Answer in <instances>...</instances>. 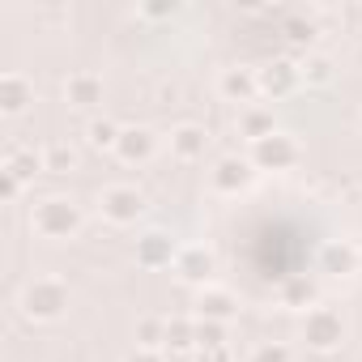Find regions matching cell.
Instances as JSON below:
<instances>
[{
  "instance_id": "1",
  "label": "cell",
  "mask_w": 362,
  "mask_h": 362,
  "mask_svg": "<svg viewBox=\"0 0 362 362\" xmlns=\"http://www.w3.org/2000/svg\"><path fill=\"white\" fill-rule=\"evenodd\" d=\"M30 230L39 239H73L81 230V205L73 197H43L30 209Z\"/></svg>"
},
{
  "instance_id": "32",
  "label": "cell",
  "mask_w": 362,
  "mask_h": 362,
  "mask_svg": "<svg viewBox=\"0 0 362 362\" xmlns=\"http://www.w3.org/2000/svg\"><path fill=\"white\" fill-rule=\"evenodd\" d=\"M358 362H362V349H358Z\"/></svg>"
},
{
  "instance_id": "22",
  "label": "cell",
  "mask_w": 362,
  "mask_h": 362,
  "mask_svg": "<svg viewBox=\"0 0 362 362\" xmlns=\"http://www.w3.org/2000/svg\"><path fill=\"white\" fill-rule=\"evenodd\" d=\"M119 124L115 119H90V128H86V141L94 145V149H115L119 145Z\"/></svg>"
},
{
  "instance_id": "20",
  "label": "cell",
  "mask_w": 362,
  "mask_h": 362,
  "mask_svg": "<svg viewBox=\"0 0 362 362\" xmlns=\"http://www.w3.org/2000/svg\"><path fill=\"white\" fill-rule=\"evenodd\" d=\"M281 303H286L290 311H311V307H315V286L294 273V277L281 281Z\"/></svg>"
},
{
  "instance_id": "13",
  "label": "cell",
  "mask_w": 362,
  "mask_h": 362,
  "mask_svg": "<svg viewBox=\"0 0 362 362\" xmlns=\"http://www.w3.org/2000/svg\"><path fill=\"white\" fill-rule=\"evenodd\" d=\"M64 98H69V107H98V103H103V77L90 73V69L69 73V81H64Z\"/></svg>"
},
{
  "instance_id": "6",
  "label": "cell",
  "mask_w": 362,
  "mask_h": 362,
  "mask_svg": "<svg viewBox=\"0 0 362 362\" xmlns=\"http://www.w3.org/2000/svg\"><path fill=\"white\" fill-rule=\"evenodd\" d=\"M175 273H179V281H188V286H209L214 281V273H218V256L205 247V243H188V247H179V256H175V264H170Z\"/></svg>"
},
{
  "instance_id": "5",
  "label": "cell",
  "mask_w": 362,
  "mask_h": 362,
  "mask_svg": "<svg viewBox=\"0 0 362 362\" xmlns=\"http://www.w3.org/2000/svg\"><path fill=\"white\" fill-rule=\"evenodd\" d=\"M252 166L256 170H290L298 162V141L286 136V132H273L264 141H252Z\"/></svg>"
},
{
  "instance_id": "28",
  "label": "cell",
  "mask_w": 362,
  "mask_h": 362,
  "mask_svg": "<svg viewBox=\"0 0 362 362\" xmlns=\"http://www.w3.org/2000/svg\"><path fill=\"white\" fill-rule=\"evenodd\" d=\"M124 362H166V358H162V349H145V345H136Z\"/></svg>"
},
{
  "instance_id": "16",
  "label": "cell",
  "mask_w": 362,
  "mask_h": 362,
  "mask_svg": "<svg viewBox=\"0 0 362 362\" xmlns=\"http://www.w3.org/2000/svg\"><path fill=\"white\" fill-rule=\"evenodd\" d=\"M205 145H209V136H205L201 124H179V128L170 132V153H175L179 162H197V158H205Z\"/></svg>"
},
{
  "instance_id": "3",
  "label": "cell",
  "mask_w": 362,
  "mask_h": 362,
  "mask_svg": "<svg viewBox=\"0 0 362 362\" xmlns=\"http://www.w3.org/2000/svg\"><path fill=\"white\" fill-rule=\"evenodd\" d=\"M303 341H307V349H320V354L341 349V341H345V320H341V311H332V307H311V311H303Z\"/></svg>"
},
{
  "instance_id": "21",
  "label": "cell",
  "mask_w": 362,
  "mask_h": 362,
  "mask_svg": "<svg viewBox=\"0 0 362 362\" xmlns=\"http://www.w3.org/2000/svg\"><path fill=\"white\" fill-rule=\"evenodd\" d=\"M298 73H303V81H307V86H328V81L337 77V64H332V56L311 52V56H303V60H298Z\"/></svg>"
},
{
  "instance_id": "14",
  "label": "cell",
  "mask_w": 362,
  "mask_h": 362,
  "mask_svg": "<svg viewBox=\"0 0 362 362\" xmlns=\"http://www.w3.org/2000/svg\"><path fill=\"white\" fill-rule=\"evenodd\" d=\"M218 90H222V98H226V103H239V107H252V98L260 94V86H256V73H252V69H226V73H222V81H218Z\"/></svg>"
},
{
  "instance_id": "31",
  "label": "cell",
  "mask_w": 362,
  "mask_h": 362,
  "mask_svg": "<svg viewBox=\"0 0 362 362\" xmlns=\"http://www.w3.org/2000/svg\"><path fill=\"white\" fill-rule=\"evenodd\" d=\"M358 69H362V47H358Z\"/></svg>"
},
{
  "instance_id": "9",
  "label": "cell",
  "mask_w": 362,
  "mask_h": 362,
  "mask_svg": "<svg viewBox=\"0 0 362 362\" xmlns=\"http://www.w3.org/2000/svg\"><path fill=\"white\" fill-rule=\"evenodd\" d=\"M175 256H179V247H175V239L162 235V230H149V235L136 239V264H141V269H170Z\"/></svg>"
},
{
  "instance_id": "15",
  "label": "cell",
  "mask_w": 362,
  "mask_h": 362,
  "mask_svg": "<svg viewBox=\"0 0 362 362\" xmlns=\"http://www.w3.org/2000/svg\"><path fill=\"white\" fill-rule=\"evenodd\" d=\"M358 264H362V252L354 243H345V239H337V243H328L320 252V269L332 273V277H349V273H358Z\"/></svg>"
},
{
  "instance_id": "12",
  "label": "cell",
  "mask_w": 362,
  "mask_h": 362,
  "mask_svg": "<svg viewBox=\"0 0 362 362\" xmlns=\"http://www.w3.org/2000/svg\"><path fill=\"white\" fill-rule=\"evenodd\" d=\"M239 311V298L226 290V286H205L197 294V320H218V324H230Z\"/></svg>"
},
{
  "instance_id": "11",
  "label": "cell",
  "mask_w": 362,
  "mask_h": 362,
  "mask_svg": "<svg viewBox=\"0 0 362 362\" xmlns=\"http://www.w3.org/2000/svg\"><path fill=\"white\" fill-rule=\"evenodd\" d=\"M115 153H119V162H128V166H141V162H149V158L158 153V136H153L149 128L132 124V128H124V132H119V145H115Z\"/></svg>"
},
{
  "instance_id": "18",
  "label": "cell",
  "mask_w": 362,
  "mask_h": 362,
  "mask_svg": "<svg viewBox=\"0 0 362 362\" xmlns=\"http://www.w3.org/2000/svg\"><path fill=\"white\" fill-rule=\"evenodd\" d=\"M273 132H277V124H273V111H269V107H260V103L239 107V136L264 141V136H273Z\"/></svg>"
},
{
  "instance_id": "29",
  "label": "cell",
  "mask_w": 362,
  "mask_h": 362,
  "mask_svg": "<svg viewBox=\"0 0 362 362\" xmlns=\"http://www.w3.org/2000/svg\"><path fill=\"white\" fill-rule=\"evenodd\" d=\"M201 362H230V349H201Z\"/></svg>"
},
{
  "instance_id": "17",
  "label": "cell",
  "mask_w": 362,
  "mask_h": 362,
  "mask_svg": "<svg viewBox=\"0 0 362 362\" xmlns=\"http://www.w3.org/2000/svg\"><path fill=\"white\" fill-rule=\"evenodd\" d=\"M5 170L18 175L22 184H30V179L43 170V153H39L35 145H9V149H5Z\"/></svg>"
},
{
  "instance_id": "19",
  "label": "cell",
  "mask_w": 362,
  "mask_h": 362,
  "mask_svg": "<svg viewBox=\"0 0 362 362\" xmlns=\"http://www.w3.org/2000/svg\"><path fill=\"white\" fill-rule=\"evenodd\" d=\"M166 349H170V354H188V349H197V320H188V315L166 320Z\"/></svg>"
},
{
  "instance_id": "8",
  "label": "cell",
  "mask_w": 362,
  "mask_h": 362,
  "mask_svg": "<svg viewBox=\"0 0 362 362\" xmlns=\"http://www.w3.org/2000/svg\"><path fill=\"white\" fill-rule=\"evenodd\" d=\"M252 175H256V166H252V158H222L218 166H214V192H222V197H239L247 184H252Z\"/></svg>"
},
{
  "instance_id": "24",
  "label": "cell",
  "mask_w": 362,
  "mask_h": 362,
  "mask_svg": "<svg viewBox=\"0 0 362 362\" xmlns=\"http://www.w3.org/2000/svg\"><path fill=\"white\" fill-rule=\"evenodd\" d=\"M136 345H145V349H166V320H141V324H136Z\"/></svg>"
},
{
  "instance_id": "4",
  "label": "cell",
  "mask_w": 362,
  "mask_h": 362,
  "mask_svg": "<svg viewBox=\"0 0 362 362\" xmlns=\"http://www.w3.org/2000/svg\"><path fill=\"white\" fill-rule=\"evenodd\" d=\"M98 214L111 226H132L145 214V192L132 188V184H111V188L98 192Z\"/></svg>"
},
{
  "instance_id": "7",
  "label": "cell",
  "mask_w": 362,
  "mask_h": 362,
  "mask_svg": "<svg viewBox=\"0 0 362 362\" xmlns=\"http://www.w3.org/2000/svg\"><path fill=\"white\" fill-rule=\"evenodd\" d=\"M256 86H260V94H264V98H273V103L290 98V94H294V90L303 86L298 60H273V64L256 69Z\"/></svg>"
},
{
  "instance_id": "2",
  "label": "cell",
  "mask_w": 362,
  "mask_h": 362,
  "mask_svg": "<svg viewBox=\"0 0 362 362\" xmlns=\"http://www.w3.org/2000/svg\"><path fill=\"white\" fill-rule=\"evenodd\" d=\"M64 311H69V286L60 277H35V281H26V290H22V315L26 320L47 324V320H60Z\"/></svg>"
},
{
  "instance_id": "10",
  "label": "cell",
  "mask_w": 362,
  "mask_h": 362,
  "mask_svg": "<svg viewBox=\"0 0 362 362\" xmlns=\"http://www.w3.org/2000/svg\"><path fill=\"white\" fill-rule=\"evenodd\" d=\"M30 103H35V86H30L26 73H18V69L0 73V111H5V115H22Z\"/></svg>"
},
{
  "instance_id": "23",
  "label": "cell",
  "mask_w": 362,
  "mask_h": 362,
  "mask_svg": "<svg viewBox=\"0 0 362 362\" xmlns=\"http://www.w3.org/2000/svg\"><path fill=\"white\" fill-rule=\"evenodd\" d=\"M73 166H77V153H73L69 145H60V141H56V145H47V149H43V170L64 175V170H73Z\"/></svg>"
},
{
  "instance_id": "26",
  "label": "cell",
  "mask_w": 362,
  "mask_h": 362,
  "mask_svg": "<svg viewBox=\"0 0 362 362\" xmlns=\"http://www.w3.org/2000/svg\"><path fill=\"white\" fill-rule=\"evenodd\" d=\"M252 362H294V354H290V345H281V341H264V345L252 349Z\"/></svg>"
},
{
  "instance_id": "30",
  "label": "cell",
  "mask_w": 362,
  "mask_h": 362,
  "mask_svg": "<svg viewBox=\"0 0 362 362\" xmlns=\"http://www.w3.org/2000/svg\"><path fill=\"white\" fill-rule=\"evenodd\" d=\"M141 13H145V18H170V13H175V5H145Z\"/></svg>"
},
{
  "instance_id": "27",
  "label": "cell",
  "mask_w": 362,
  "mask_h": 362,
  "mask_svg": "<svg viewBox=\"0 0 362 362\" xmlns=\"http://www.w3.org/2000/svg\"><path fill=\"white\" fill-rule=\"evenodd\" d=\"M26 192V184H22V179L18 175H9V170H0V201H5V205H18V197Z\"/></svg>"
},
{
  "instance_id": "25",
  "label": "cell",
  "mask_w": 362,
  "mask_h": 362,
  "mask_svg": "<svg viewBox=\"0 0 362 362\" xmlns=\"http://www.w3.org/2000/svg\"><path fill=\"white\" fill-rule=\"evenodd\" d=\"M222 345H226V324L197 320V349H222Z\"/></svg>"
}]
</instances>
